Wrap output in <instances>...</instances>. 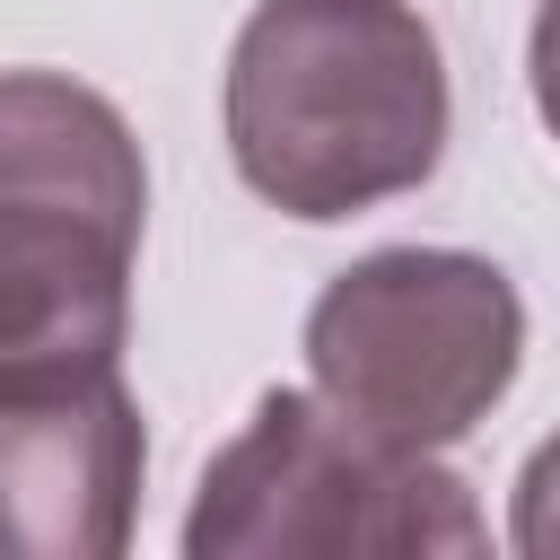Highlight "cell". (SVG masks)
<instances>
[{
  "mask_svg": "<svg viewBox=\"0 0 560 560\" xmlns=\"http://www.w3.org/2000/svg\"><path fill=\"white\" fill-rule=\"evenodd\" d=\"M245 192L324 228L420 192L446 158V52L402 0H262L228 52Z\"/></svg>",
  "mask_w": 560,
  "mask_h": 560,
  "instance_id": "1",
  "label": "cell"
},
{
  "mask_svg": "<svg viewBox=\"0 0 560 560\" xmlns=\"http://www.w3.org/2000/svg\"><path fill=\"white\" fill-rule=\"evenodd\" d=\"M508 542L525 560H560V429L525 455L516 472V516H508Z\"/></svg>",
  "mask_w": 560,
  "mask_h": 560,
  "instance_id": "6",
  "label": "cell"
},
{
  "mask_svg": "<svg viewBox=\"0 0 560 560\" xmlns=\"http://www.w3.org/2000/svg\"><path fill=\"white\" fill-rule=\"evenodd\" d=\"M149 166L114 96L0 70V359H122Z\"/></svg>",
  "mask_w": 560,
  "mask_h": 560,
  "instance_id": "2",
  "label": "cell"
},
{
  "mask_svg": "<svg viewBox=\"0 0 560 560\" xmlns=\"http://www.w3.org/2000/svg\"><path fill=\"white\" fill-rule=\"evenodd\" d=\"M490 525L472 508V490L394 438H368L359 420H341L324 394L271 385L254 402V420L210 455L192 516H184V551L192 560H429V551H481Z\"/></svg>",
  "mask_w": 560,
  "mask_h": 560,
  "instance_id": "4",
  "label": "cell"
},
{
  "mask_svg": "<svg viewBox=\"0 0 560 560\" xmlns=\"http://www.w3.org/2000/svg\"><path fill=\"white\" fill-rule=\"evenodd\" d=\"M149 429L114 359H0V560L131 551Z\"/></svg>",
  "mask_w": 560,
  "mask_h": 560,
  "instance_id": "5",
  "label": "cell"
},
{
  "mask_svg": "<svg viewBox=\"0 0 560 560\" xmlns=\"http://www.w3.org/2000/svg\"><path fill=\"white\" fill-rule=\"evenodd\" d=\"M525 368V298L490 254L464 245H376L324 280L306 306L315 394L394 446L472 438Z\"/></svg>",
  "mask_w": 560,
  "mask_h": 560,
  "instance_id": "3",
  "label": "cell"
},
{
  "mask_svg": "<svg viewBox=\"0 0 560 560\" xmlns=\"http://www.w3.org/2000/svg\"><path fill=\"white\" fill-rule=\"evenodd\" d=\"M525 79H534V114L560 140V0L534 9V44H525Z\"/></svg>",
  "mask_w": 560,
  "mask_h": 560,
  "instance_id": "7",
  "label": "cell"
}]
</instances>
